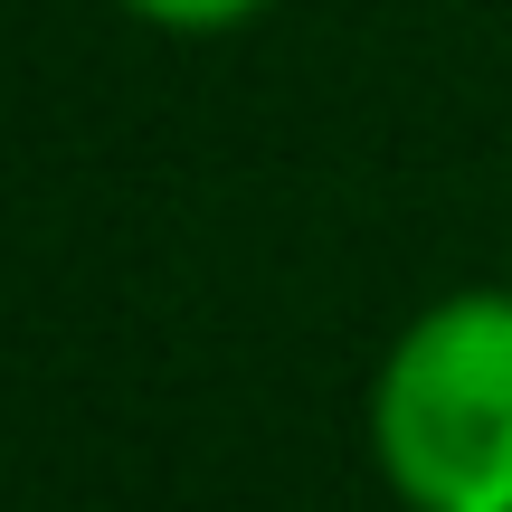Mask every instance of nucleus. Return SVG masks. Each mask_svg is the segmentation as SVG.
<instances>
[{"mask_svg": "<svg viewBox=\"0 0 512 512\" xmlns=\"http://www.w3.org/2000/svg\"><path fill=\"white\" fill-rule=\"evenodd\" d=\"M370 465L399 512H512V285H456L389 332Z\"/></svg>", "mask_w": 512, "mask_h": 512, "instance_id": "obj_1", "label": "nucleus"}, {"mask_svg": "<svg viewBox=\"0 0 512 512\" xmlns=\"http://www.w3.org/2000/svg\"><path fill=\"white\" fill-rule=\"evenodd\" d=\"M114 10L162 29V38H228V29H247V19H266L275 0H114Z\"/></svg>", "mask_w": 512, "mask_h": 512, "instance_id": "obj_2", "label": "nucleus"}]
</instances>
